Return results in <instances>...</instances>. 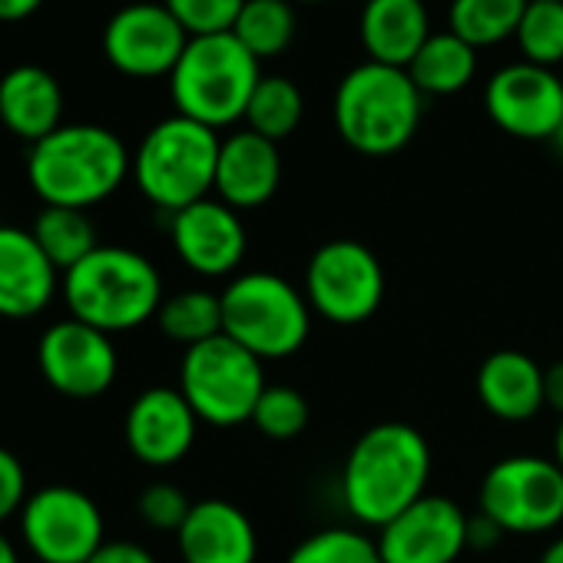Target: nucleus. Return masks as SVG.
I'll return each mask as SVG.
<instances>
[{
    "label": "nucleus",
    "instance_id": "f257e3e1",
    "mask_svg": "<svg viewBox=\"0 0 563 563\" xmlns=\"http://www.w3.org/2000/svg\"><path fill=\"white\" fill-rule=\"evenodd\" d=\"M431 444L405 421L368 428L349 451L342 497L349 514L365 527H385L428 494Z\"/></svg>",
    "mask_w": 563,
    "mask_h": 563
},
{
    "label": "nucleus",
    "instance_id": "f03ea898",
    "mask_svg": "<svg viewBox=\"0 0 563 563\" xmlns=\"http://www.w3.org/2000/svg\"><path fill=\"white\" fill-rule=\"evenodd\" d=\"M133 173L123 140L97 123H64L31 146L27 183L44 206L90 209L110 199Z\"/></svg>",
    "mask_w": 563,
    "mask_h": 563
},
{
    "label": "nucleus",
    "instance_id": "7ed1b4c3",
    "mask_svg": "<svg viewBox=\"0 0 563 563\" xmlns=\"http://www.w3.org/2000/svg\"><path fill=\"white\" fill-rule=\"evenodd\" d=\"M64 302L70 319L107 335L133 332L156 319L163 306V278L136 249L97 245L80 265L64 272Z\"/></svg>",
    "mask_w": 563,
    "mask_h": 563
},
{
    "label": "nucleus",
    "instance_id": "20e7f679",
    "mask_svg": "<svg viewBox=\"0 0 563 563\" xmlns=\"http://www.w3.org/2000/svg\"><path fill=\"white\" fill-rule=\"evenodd\" d=\"M424 93L408 70L375 60L349 70L335 90L332 117L339 136L362 156H391L411 143L421 123Z\"/></svg>",
    "mask_w": 563,
    "mask_h": 563
},
{
    "label": "nucleus",
    "instance_id": "39448f33",
    "mask_svg": "<svg viewBox=\"0 0 563 563\" xmlns=\"http://www.w3.org/2000/svg\"><path fill=\"white\" fill-rule=\"evenodd\" d=\"M258 80V60L232 34L189 37L169 74V93L179 117L222 130L245 120Z\"/></svg>",
    "mask_w": 563,
    "mask_h": 563
},
{
    "label": "nucleus",
    "instance_id": "423d86ee",
    "mask_svg": "<svg viewBox=\"0 0 563 563\" xmlns=\"http://www.w3.org/2000/svg\"><path fill=\"white\" fill-rule=\"evenodd\" d=\"M222 296V335L262 362L296 355L312 332V306L289 278L275 272H242Z\"/></svg>",
    "mask_w": 563,
    "mask_h": 563
},
{
    "label": "nucleus",
    "instance_id": "0eeeda50",
    "mask_svg": "<svg viewBox=\"0 0 563 563\" xmlns=\"http://www.w3.org/2000/svg\"><path fill=\"white\" fill-rule=\"evenodd\" d=\"M222 140L216 130L189 120H159L133 156V179L140 192L163 212H179L216 189V163Z\"/></svg>",
    "mask_w": 563,
    "mask_h": 563
},
{
    "label": "nucleus",
    "instance_id": "6e6552de",
    "mask_svg": "<svg viewBox=\"0 0 563 563\" xmlns=\"http://www.w3.org/2000/svg\"><path fill=\"white\" fill-rule=\"evenodd\" d=\"M262 358L245 352L229 335H216L186 349L179 365V391L199 421L212 428H235L252 421V411L265 391Z\"/></svg>",
    "mask_w": 563,
    "mask_h": 563
},
{
    "label": "nucleus",
    "instance_id": "1a4fd4ad",
    "mask_svg": "<svg viewBox=\"0 0 563 563\" xmlns=\"http://www.w3.org/2000/svg\"><path fill=\"white\" fill-rule=\"evenodd\" d=\"M306 299L332 325H362L382 309L385 268L365 242L332 239L309 258Z\"/></svg>",
    "mask_w": 563,
    "mask_h": 563
},
{
    "label": "nucleus",
    "instance_id": "9d476101",
    "mask_svg": "<svg viewBox=\"0 0 563 563\" xmlns=\"http://www.w3.org/2000/svg\"><path fill=\"white\" fill-rule=\"evenodd\" d=\"M481 514L504 533H543L563 520V467L553 457L510 454L481 481Z\"/></svg>",
    "mask_w": 563,
    "mask_h": 563
},
{
    "label": "nucleus",
    "instance_id": "9b49d317",
    "mask_svg": "<svg viewBox=\"0 0 563 563\" xmlns=\"http://www.w3.org/2000/svg\"><path fill=\"white\" fill-rule=\"evenodd\" d=\"M21 537L41 563H87L107 540L97 500L67 484H51L27 497Z\"/></svg>",
    "mask_w": 563,
    "mask_h": 563
},
{
    "label": "nucleus",
    "instance_id": "f8f14e48",
    "mask_svg": "<svg viewBox=\"0 0 563 563\" xmlns=\"http://www.w3.org/2000/svg\"><path fill=\"white\" fill-rule=\"evenodd\" d=\"M484 107L497 130L517 140H553L563 126V80L550 67L510 64L484 87Z\"/></svg>",
    "mask_w": 563,
    "mask_h": 563
},
{
    "label": "nucleus",
    "instance_id": "ddd939ff",
    "mask_svg": "<svg viewBox=\"0 0 563 563\" xmlns=\"http://www.w3.org/2000/svg\"><path fill=\"white\" fill-rule=\"evenodd\" d=\"M37 365L47 385L67 398H100L120 372L113 339L87 322H54L37 342Z\"/></svg>",
    "mask_w": 563,
    "mask_h": 563
},
{
    "label": "nucleus",
    "instance_id": "4468645a",
    "mask_svg": "<svg viewBox=\"0 0 563 563\" xmlns=\"http://www.w3.org/2000/svg\"><path fill=\"white\" fill-rule=\"evenodd\" d=\"M189 44L183 24L166 4H130L120 8L103 31V54L123 77L156 80L169 77Z\"/></svg>",
    "mask_w": 563,
    "mask_h": 563
},
{
    "label": "nucleus",
    "instance_id": "2eb2a0df",
    "mask_svg": "<svg viewBox=\"0 0 563 563\" xmlns=\"http://www.w3.org/2000/svg\"><path fill=\"white\" fill-rule=\"evenodd\" d=\"M385 563H454L467 550V514L441 494H424L395 520L378 527Z\"/></svg>",
    "mask_w": 563,
    "mask_h": 563
},
{
    "label": "nucleus",
    "instance_id": "dca6fc26",
    "mask_svg": "<svg viewBox=\"0 0 563 563\" xmlns=\"http://www.w3.org/2000/svg\"><path fill=\"white\" fill-rule=\"evenodd\" d=\"M169 239L186 268L206 278L232 275L245 258V225L222 199H199L169 216Z\"/></svg>",
    "mask_w": 563,
    "mask_h": 563
},
{
    "label": "nucleus",
    "instance_id": "f3484780",
    "mask_svg": "<svg viewBox=\"0 0 563 563\" xmlns=\"http://www.w3.org/2000/svg\"><path fill=\"white\" fill-rule=\"evenodd\" d=\"M199 418L183 398L179 388H146L126 411L123 434L130 454L150 467H173L179 464L196 444Z\"/></svg>",
    "mask_w": 563,
    "mask_h": 563
},
{
    "label": "nucleus",
    "instance_id": "a211bd4d",
    "mask_svg": "<svg viewBox=\"0 0 563 563\" xmlns=\"http://www.w3.org/2000/svg\"><path fill=\"white\" fill-rule=\"evenodd\" d=\"M57 268L31 229L0 225V319H34L57 296Z\"/></svg>",
    "mask_w": 563,
    "mask_h": 563
},
{
    "label": "nucleus",
    "instance_id": "6ab92c4d",
    "mask_svg": "<svg viewBox=\"0 0 563 563\" xmlns=\"http://www.w3.org/2000/svg\"><path fill=\"white\" fill-rule=\"evenodd\" d=\"M282 179V156L278 143L239 130L222 140L219 146V163H216V199L232 206L235 212L242 209H258L265 206Z\"/></svg>",
    "mask_w": 563,
    "mask_h": 563
},
{
    "label": "nucleus",
    "instance_id": "aec40b11",
    "mask_svg": "<svg viewBox=\"0 0 563 563\" xmlns=\"http://www.w3.org/2000/svg\"><path fill=\"white\" fill-rule=\"evenodd\" d=\"M183 563H255L258 537L242 507L209 497L196 500L176 533Z\"/></svg>",
    "mask_w": 563,
    "mask_h": 563
},
{
    "label": "nucleus",
    "instance_id": "412c9836",
    "mask_svg": "<svg viewBox=\"0 0 563 563\" xmlns=\"http://www.w3.org/2000/svg\"><path fill=\"white\" fill-rule=\"evenodd\" d=\"M64 90L57 77L37 64H21L0 77V123L31 146L60 130Z\"/></svg>",
    "mask_w": 563,
    "mask_h": 563
},
{
    "label": "nucleus",
    "instance_id": "4be33fe9",
    "mask_svg": "<svg viewBox=\"0 0 563 563\" xmlns=\"http://www.w3.org/2000/svg\"><path fill=\"white\" fill-rule=\"evenodd\" d=\"M358 34L368 60L408 70L415 54L431 37L424 0H368L362 4Z\"/></svg>",
    "mask_w": 563,
    "mask_h": 563
},
{
    "label": "nucleus",
    "instance_id": "5701e85b",
    "mask_svg": "<svg viewBox=\"0 0 563 563\" xmlns=\"http://www.w3.org/2000/svg\"><path fill=\"white\" fill-rule=\"evenodd\" d=\"M477 398L500 421H530L543 408V368L527 352L500 349L477 368Z\"/></svg>",
    "mask_w": 563,
    "mask_h": 563
},
{
    "label": "nucleus",
    "instance_id": "b1692460",
    "mask_svg": "<svg viewBox=\"0 0 563 563\" xmlns=\"http://www.w3.org/2000/svg\"><path fill=\"white\" fill-rule=\"evenodd\" d=\"M477 74V51L457 34H431L408 64V77L424 97H451L464 90Z\"/></svg>",
    "mask_w": 563,
    "mask_h": 563
},
{
    "label": "nucleus",
    "instance_id": "393cba45",
    "mask_svg": "<svg viewBox=\"0 0 563 563\" xmlns=\"http://www.w3.org/2000/svg\"><path fill=\"white\" fill-rule=\"evenodd\" d=\"M31 235L37 239V245L44 249L57 272H70L100 245L90 216L84 209L67 206H44L31 225Z\"/></svg>",
    "mask_w": 563,
    "mask_h": 563
},
{
    "label": "nucleus",
    "instance_id": "a878e982",
    "mask_svg": "<svg viewBox=\"0 0 563 563\" xmlns=\"http://www.w3.org/2000/svg\"><path fill=\"white\" fill-rule=\"evenodd\" d=\"M156 325L159 332L183 345H202L216 335H222V296L209 292V289H183L169 299H163L159 312H156Z\"/></svg>",
    "mask_w": 563,
    "mask_h": 563
},
{
    "label": "nucleus",
    "instance_id": "bb28decb",
    "mask_svg": "<svg viewBox=\"0 0 563 563\" xmlns=\"http://www.w3.org/2000/svg\"><path fill=\"white\" fill-rule=\"evenodd\" d=\"M232 37L255 57H278L286 54L296 37V11L289 0H245Z\"/></svg>",
    "mask_w": 563,
    "mask_h": 563
},
{
    "label": "nucleus",
    "instance_id": "cd10ccee",
    "mask_svg": "<svg viewBox=\"0 0 563 563\" xmlns=\"http://www.w3.org/2000/svg\"><path fill=\"white\" fill-rule=\"evenodd\" d=\"M527 0H451V34L474 51L504 44L517 34Z\"/></svg>",
    "mask_w": 563,
    "mask_h": 563
},
{
    "label": "nucleus",
    "instance_id": "c85d7f7f",
    "mask_svg": "<svg viewBox=\"0 0 563 563\" xmlns=\"http://www.w3.org/2000/svg\"><path fill=\"white\" fill-rule=\"evenodd\" d=\"M302 113H306L302 90L289 77H262L245 110V130L278 143L299 130Z\"/></svg>",
    "mask_w": 563,
    "mask_h": 563
},
{
    "label": "nucleus",
    "instance_id": "c756f323",
    "mask_svg": "<svg viewBox=\"0 0 563 563\" xmlns=\"http://www.w3.org/2000/svg\"><path fill=\"white\" fill-rule=\"evenodd\" d=\"M514 41L527 64L553 70L563 60V0H527Z\"/></svg>",
    "mask_w": 563,
    "mask_h": 563
},
{
    "label": "nucleus",
    "instance_id": "7c9ffc66",
    "mask_svg": "<svg viewBox=\"0 0 563 563\" xmlns=\"http://www.w3.org/2000/svg\"><path fill=\"white\" fill-rule=\"evenodd\" d=\"M286 563H385L375 537L352 527H325L309 533Z\"/></svg>",
    "mask_w": 563,
    "mask_h": 563
},
{
    "label": "nucleus",
    "instance_id": "2f4dec72",
    "mask_svg": "<svg viewBox=\"0 0 563 563\" xmlns=\"http://www.w3.org/2000/svg\"><path fill=\"white\" fill-rule=\"evenodd\" d=\"M252 424L272 441H292L309 428V401L289 385H268L252 411Z\"/></svg>",
    "mask_w": 563,
    "mask_h": 563
},
{
    "label": "nucleus",
    "instance_id": "473e14b6",
    "mask_svg": "<svg viewBox=\"0 0 563 563\" xmlns=\"http://www.w3.org/2000/svg\"><path fill=\"white\" fill-rule=\"evenodd\" d=\"M163 4L189 37H212L232 34L245 0H163Z\"/></svg>",
    "mask_w": 563,
    "mask_h": 563
},
{
    "label": "nucleus",
    "instance_id": "72a5a7b5",
    "mask_svg": "<svg viewBox=\"0 0 563 563\" xmlns=\"http://www.w3.org/2000/svg\"><path fill=\"white\" fill-rule=\"evenodd\" d=\"M136 510H140V517H143L146 527L179 533V527L186 523L192 504H189V497H186L176 484H166V481H163V484H150V487L140 494Z\"/></svg>",
    "mask_w": 563,
    "mask_h": 563
},
{
    "label": "nucleus",
    "instance_id": "f704fd0d",
    "mask_svg": "<svg viewBox=\"0 0 563 563\" xmlns=\"http://www.w3.org/2000/svg\"><path fill=\"white\" fill-rule=\"evenodd\" d=\"M27 504V474L18 454L0 448V523Z\"/></svg>",
    "mask_w": 563,
    "mask_h": 563
},
{
    "label": "nucleus",
    "instance_id": "c9c22d12",
    "mask_svg": "<svg viewBox=\"0 0 563 563\" xmlns=\"http://www.w3.org/2000/svg\"><path fill=\"white\" fill-rule=\"evenodd\" d=\"M87 563H156V556L133 540H103V547Z\"/></svg>",
    "mask_w": 563,
    "mask_h": 563
},
{
    "label": "nucleus",
    "instance_id": "e433bc0d",
    "mask_svg": "<svg viewBox=\"0 0 563 563\" xmlns=\"http://www.w3.org/2000/svg\"><path fill=\"white\" fill-rule=\"evenodd\" d=\"M500 537H504V530L487 514L467 517V547L471 550H490Z\"/></svg>",
    "mask_w": 563,
    "mask_h": 563
},
{
    "label": "nucleus",
    "instance_id": "4c0bfd02",
    "mask_svg": "<svg viewBox=\"0 0 563 563\" xmlns=\"http://www.w3.org/2000/svg\"><path fill=\"white\" fill-rule=\"evenodd\" d=\"M543 408L563 418V362L543 368Z\"/></svg>",
    "mask_w": 563,
    "mask_h": 563
},
{
    "label": "nucleus",
    "instance_id": "58836bf2",
    "mask_svg": "<svg viewBox=\"0 0 563 563\" xmlns=\"http://www.w3.org/2000/svg\"><path fill=\"white\" fill-rule=\"evenodd\" d=\"M41 4H44V0H0V21H8V24L24 21V18H31Z\"/></svg>",
    "mask_w": 563,
    "mask_h": 563
},
{
    "label": "nucleus",
    "instance_id": "ea45409f",
    "mask_svg": "<svg viewBox=\"0 0 563 563\" xmlns=\"http://www.w3.org/2000/svg\"><path fill=\"white\" fill-rule=\"evenodd\" d=\"M537 563H563V537L550 540V543H547V550L540 553V560H537Z\"/></svg>",
    "mask_w": 563,
    "mask_h": 563
},
{
    "label": "nucleus",
    "instance_id": "a19ab883",
    "mask_svg": "<svg viewBox=\"0 0 563 563\" xmlns=\"http://www.w3.org/2000/svg\"><path fill=\"white\" fill-rule=\"evenodd\" d=\"M0 563H21L14 543H11V537H8L4 530H0Z\"/></svg>",
    "mask_w": 563,
    "mask_h": 563
},
{
    "label": "nucleus",
    "instance_id": "79ce46f5",
    "mask_svg": "<svg viewBox=\"0 0 563 563\" xmlns=\"http://www.w3.org/2000/svg\"><path fill=\"white\" fill-rule=\"evenodd\" d=\"M553 461L563 467V418H560V428H556V438H553Z\"/></svg>",
    "mask_w": 563,
    "mask_h": 563
},
{
    "label": "nucleus",
    "instance_id": "37998d69",
    "mask_svg": "<svg viewBox=\"0 0 563 563\" xmlns=\"http://www.w3.org/2000/svg\"><path fill=\"white\" fill-rule=\"evenodd\" d=\"M550 143H553V146H556V150H560V153H563V126H560V130H556V136H553V140H550Z\"/></svg>",
    "mask_w": 563,
    "mask_h": 563
},
{
    "label": "nucleus",
    "instance_id": "c03bdc74",
    "mask_svg": "<svg viewBox=\"0 0 563 563\" xmlns=\"http://www.w3.org/2000/svg\"><path fill=\"white\" fill-rule=\"evenodd\" d=\"M309 4H316V0H309Z\"/></svg>",
    "mask_w": 563,
    "mask_h": 563
},
{
    "label": "nucleus",
    "instance_id": "a18cd8bd",
    "mask_svg": "<svg viewBox=\"0 0 563 563\" xmlns=\"http://www.w3.org/2000/svg\"><path fill=\"white\" fill-rule=\"evenodd\" d=\"M362 4H368V0H362Z\"/></svg>",
    "mask_w": 563,
    "mask_h": 563
}]
</instances>
